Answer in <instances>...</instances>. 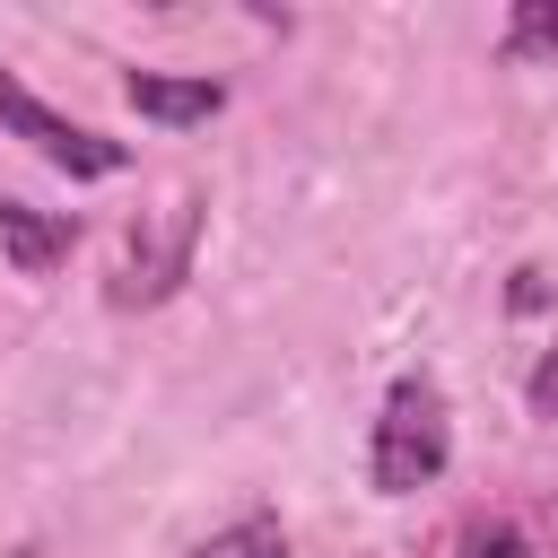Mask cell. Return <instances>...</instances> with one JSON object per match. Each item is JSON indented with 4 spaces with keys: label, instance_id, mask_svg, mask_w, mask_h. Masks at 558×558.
Returning a JSON list of instances; mask_svg holds the SVG:
<instances>
[{
    "label": "cell",
    "instance_id": "obj_1",
    "mask_svg": "<svg viewBox=\"0 0 558 558\" xmlns=\"http://www.w3.org/2000/svg\"><path fill=\"white\" fill-rule=\"evenodd\" d=\"M445 453H453V427H445V392H436L427 375H401V384L384 392V418H375V453H366L375 488H384V497H410V488H427V480L445 471Z\"/></svg>",
    "mask_w": 558,
    "mask_h": 558
},
{
    "label": "cell",
    "instance_id": "obj_2",
    "mask_svg": "<svg viewBox=\"0 0 558 558\" xmlns=\"http://www.w3.org/2000/svg\"><path fill=\"white\" fill-rule=\"evenodd\" d=\"M0 131H17L44 166H61V174H78V183H96V174H122L131 166V148L122 140H105V131H87V122H70V113H52L35 87H17V78H0Z\"/></svg>",
    "mask_w": 558,
    "mask_h": 558
},
{
    "label": "cell",
    "instance_id": "obj_3",
    "mask_svg": "<svg viewBox=\"0 0 558 558\" xmlns=\"http://www.w3.org/2000/svg\"><path fill=\"white\" fill-rule=\"evenodd\" d=\"M122 96H131V113H148V122H166V131H192V122H209V113L227 105L218 78H157V70H131Z\"/></svg>",
    "mask_w": 558,
    "mask_h": 558
},
{
    "label": "cell",
    "instance_id": "obj_4",
    "mask_svg": "<svg viewBox=\"0 0 558 558\" xmlns=\"http://www.w3.org/2000/svg\"><path fill=\"white\" fill-rule=\"evenodd\" d=\"M0 253H9L26 279H44V270L70 253V218H44V209H26V201H0Z\"/></svg>",
    "mask_w": 558,
    "mask_h": 558
},
{
    "label": "cell",
    "instance_id": "obj_5",
    "mask_svg": "<svg viewBox=\"0 0 558 558\" xmlns=\"http://www.w3.org/2000/svg\"><path fill=\"white\" fill-rule=\"evenodd\" d=\"M201 558H288V532H279V514H244V523L209 532Z\"/></svg>",
    "mask_w": 558,
    "mask_h": 558
},
{
    "label": "cell",
    "instance_id": "obj_6",
    "mask_svg": "<svg viewBox=\"0 0 558 558\" xmlns=\"http://www.w3.org/2000/svg\"><path fill=\"white\" fill-rule=\"evenodd\" d=\"M514 52H558V9L549 0H523L514 9Z\"/></svg>",
    "mask_w": 558,
    "mask_h": 558
},
{
    "label": "cell",
    "instance_id": "obj_7",
    "mask_svg": "<svg viewBox=\"0 0 558 558\" xmlns=\"http://www.w3.org/2000/svg\"><path fill=\"white\" fill-rule=\"evenodd\" d=\"M532 410H541V418H558V349L532 366Z\"/></svg>",
    "mask_w": 558,
    "mask_h": 558
}]
</instances>
